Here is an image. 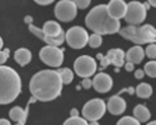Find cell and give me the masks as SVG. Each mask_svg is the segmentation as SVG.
<instances>
[{"label":"cell","mask_w":156,"mask_h":125,"mask_svg":"<svg viewBox=\"0 0 156 125\" xmlns=\"http://www.w3.org/2000/svg\"><path fill=\"white\" fill-rule=\"evenodd\" d=\"M34 2L39 5H50L51 3H54L55 0H34Z\"/></svg>","instance_id":"obj_30"},{"label":"cell","mask_w":156,"mask_h":125,"mask_svg":"<svg viewBox=\"0 0 156 125\" xmlns=\"http://www.w3.org/2000/svg\"><path fill=\"white\" fill-rule=\"evenodd\" d=\"M147 3L151 5V6H154V8H156V0H147Z\"/></svg>","instance_id":"obj_36"},{"label":"cell","mask_w":156,"mask_h":125,"mask_svg":"<svg viewBox=\"0 0 156 125\" xmlns=\"http://www.w3.org/2000/svg\"><path fill=\"white\" fill-rule=\"evenodd\" d=\"M9 55H10V50L6 48V49H3L0 50V65H3L6 62V60L9 59Z\"/></svg>","instance_id":"obj_27"},{"label":"cell","mask_w":156,"mask_h":125,"mask_svg":"<svg viewBox=\"0 0 156 125\" xmlns=\"http://www.w3.org/2000/svg\"><path fill=\"white\" fill-rule=\"evenodd\" d=\"M106 109L109 110L110 114L112 115H121L122 112L126 110V102L119 95H114L109 99Z\"/></svg>","instance_id":"obj_15"},{"label":"cell","mask_w":156,"mask_h":125,"mask_svg":"<svg viewBox=\"0 0 156 125\" xmlns=\"http://www.w3.org/2000/svg\"><path fill=\"white\" fill-rule=\"evenodd\" d=\"M21 91V79L16 70L0 65V104H10Z\"/></svg>","instance_id":"obj_3"},{"label":"cell","mask_w":156,"mask_h":125,"mask_svg":"<svg viewBox=\"0 0 156 125\" xmlns=\"http://www.w3.org/2000/svg\"><path fill=\"white\" fill-rule=\"evenodd\" d=\"M144 75H145V71L141 70V69H139V70L135 71V78L136 79H142V78H144Z\"/></svg>","instance_id":"obj_32"},{"label":"cell","mask_w":156,"mask_h":125,"mask_svg":"<svg viewBox=\"0 0 156 125\" xmlns=\"http://www.w3.org/2000/svg\"><path fill=\"white\" fill-rule=\"evenodd\" d=\"M145 54L146 56H149L150 59H156V44L155 43H151L146 46V50H145Z\"/></svg>","instance_id":"obj_26"},{"label":"cell","mask_w":156,"mask_h":125,"mask_svg":"<svg viewBox=\"0 0 156 125\" xmlns=\"http://www.w3.org/2000/svg\"><path fill=\"white\" fill-rule=\"evenodd\" d=\"M62 81L58 71L55 70H40L34 74L30 80V93L35 100L51 102L56 99L62 90Z\"/></svg>","instance_id":"obj_1"},{"label":"cell","mask_w":156,"mask_h":125,"mask_svg":"<svg viewBox=\"0 0 156 125\" xmlns=\"http://www.w3.org/2000/svg\"><path fill=\"white\" fill-rule=\"evenodd\" d=\"M106 111V104L102 99H91L84 105L81 115L87 121H98Z\"/></svg>","instance_id":"obj_6"},{"label":"cell","mask_w":156,"mask_h":125,"mask_svg":"<svg viewBox=\"0 0 156 125\" xmlns=\"http://www.w3.org/2000/svg\"><path fill=\"white\" fill-rule=\"evenodd\" d=\"M144 71L146 75H149L150 78H156V61L151 60L149 62H146V65L144 68Z\"/></svg>","instance_id":"obj_24"},{"label":"cell","mask_w":156,"mask_h":125,"mask_svg":"<svg viewBox=\"0 0 156 125\" xmlns=\"http://www.w3.org/2000/svg\"><path fill=\"white\" fill-rule=\"evenodd\" d=\"M85 24L87 29L99 35L116 34L121 30L120 20L111 18L108 12V6L104 4L96 5L89 11L85 18Z\"/></svg>","instance_id":"obj_2"},{"label":"cell","mask_w":156,"mask_h":125,"mask_svg":"<svg viewBox=\"0 0 156 125\" xmlns=\"http://www.w3.org/2000/svg\"><path fill=\"white\" fill-rule=\"evenodd\" d=\"M101 44H102V36H101V35L94 33V34H91V35L89 36V45L91 46L93 49L100 48Z\"/></svg>","instance_id":"obj_22"},{"label":"cell","mask_w":156,"mask_h":125,"mask_svg":"<svg viewBox=\"0 0 156 125\" xmlns=\"http://www.w3.org/2000/svg\"><path fill=\"white\" fill-rule=\"evenodd\" d=\"M70 115L73 116V118H75V116H79V111H77V109H71V111H70Z\"/></svg>","instance_id":"obj_34"},{"label":"cell","mask_w":156,"mask_h":125,"mask_svg":"<svg viewBox=\"0 0 156 125\" xmlns=\"http://www.w3.org/2000/svg\"><path fill=\"white\" fill-rule=\"evenodd\" d=\"M39 56H40L44 64L49 65L50 68H60L64 61V52L59 46L46 45L41 48Z\"/></svg>","instance_id":"obj_7"},{"label":"cell","mask_w":156,"mask_h":125,"mask_svg":"<svg viewBox=\"0 0 156 125\" xmlns=\"http://www.w3.org/2000/svg\"><path fill=\"white\" fill-rule=\"evenodd\" d=\"M146 125H156V120H154V121H151V123H149Z\"/></svg>","instance_id":"obj_40"},{"label":"cell","mask_w":156,"mask_h":125,"mask_svg":"<svg viewBox=\"0 0 156 125\" xmlns=\"http://www.w3.org/2000/svg\"><path fill=\"white\" fill-rule=\"evenodd\" d=\"M124 66H125L126 71H134V69H135V64H133V62H130V61H126Z\"/></svg>","instance_id":"obj_31"},{"label":"cell","mask_w":156,"mask_h":125,"mask_svg":"<svg viewBox=\"0 0 156 125\" xmlns=\"http://www.w3.org/2000/svg\"><path fill=\"white\" fill-rule=\"evenodd\" d=\"M24 23H25V24H28V25H31V24H33V16L27 15V16L24 18Z\"/></svg>","instance_id":"obj_33"},{"label":"cell","mask_w":156,"mask_h":125,"mask_svg":"<svg viewBox=\"0 0 156 125\" xmlns=\"http://www.w3.org/2000/svg\"><path fill=\"white\" fill-rule=\"evenodd\" d=\"M0 125H11V124H10V121L6 120V119H0Z\"/></svg>","instance_id":"obj_35"},{"label":"cell","mask_w":156,"mask_h":125,"mask_svg":"<svg viewBox=\"0 0 156 125\" xmlns=\"http://www.w3.org/2000/svg\"><path fill=\"white\" fill-rule=\"evenodd\" d=\"M58 73L61 78L62 84H70L74 80V71L69 68H62V69L58 70Z\"/></svg>","instance_id":"obj_21"},{"label":"cell","mask_w":156,"mask_h":125,"mask_svg":"<svg viewBox=\"0 0 156 125\" xmlns=\"http://www.w3.org/2000/svg\"><path fill=\"white\" fill-rule=\"evenodd\" d=\"M102 58H104V55H102V54H98V59H100V60H101Z\"/></svg>","instance_id":"obj_41"},{"label":"cell","mask_w":156,"mask_h":125,"mask_svg":"<svg viewBox=\"0 0 156 125\" xmlns=\"http://www.w3.org/2000/svg\"><path fill=\"white\" fill-rule=\"evenodd\" d=\"M120 35L126 40H130L137 45L151 44L156 41V29L150 24L146 25H127L122 28Z\"/></svg>","instance_id":"obj_5"},{"label":"cell","mask_w":156,"mask_h":125,"mask_svg":"<svg viewBox=\"0 0 156 125\" xmlns=\"http://www.w3.org/2000/svg\"><path fill=\"white\" fill-rule=\"evenodd\" d=\"M96 60L90 55H81L74 61V71L80 78L86 79L96 73Z\"/></svg>","instance_id":"obj_8"},{"label":"cell","mask_w":156,"mask_h":125,"mask_svg":"<svg viewBox=\"0 0 156 125\" xmlns=\"http://www.w3.org/2000/svg\"><path fill=\"white\" fill-rule=\"evenodd\" d=\"M140 124L141 123L137 119H135L134 116H124L118 121L116 125H140Z\"/></svg>","instance_id":"obj_25"},{"label":"cell","mask_w":156,"mask_h":125,"mask_svg":"<svg viewBox=\"0 0 156 125\" xmlns=\"http://www.w3.org/2000/svg\"><path fill=\"white\" fill-rule=\"evenodd\" d=\"M146 12H147V10L145 9L142 3L130 2L127 4V11H126V15L124 19L130 25H140L146 19Z\"/></svg>","instance_id":"obj_11"},{"label":"cell","mask_w":156,"mask_h":125,"mask_svg":"<svg viewBox=\"0 0 156 125\" xmlns=\"http://www.w3.org/2000/svg\"><path fill=\"white\" fill-rule=\"evenodd\" d=\"M29 30L40 40L45 41L50 46H60L65 41V33L61 29V25L58 21L49 20L44 23L43 28H37L35 25H29Z\"/></svg>","instance_id":"obj_4"},{"label":"cell","mask_w":156,"mask_h":125,"mask_svg":"<svg viewBox=\"0 0 156 125\" xmlns=\"http://www.w3.org/2000/svg\"><path fill=\"white\" fill-rule=\"evenodd\" d=\"M134 118L137 119L140 123H146L150 120L151 114H150V110L142 104H139L134 108Z\"/></svg>","instance_id":"obj_19"},{"label":"cell","mask_w":156,"mask_h":125,"mask_svg":"<svg viewBox=\"0 0 156 125\" xmlns=\"http://www.w3.org/2000/svg\"><path fill=\"white\" fill-rule=\"evenodd\" d=\"M89 125H99V123L98 121H90Z\"/></svg>","instance_id":"obj_39"},{"label":"cell","mask_w":156,"mask_h":125,"mask_svg":"<svg viewBox=\"0 0 156 125\" xmlns=\"http://www.w3.org/2000/svg\"><path fill=\"white\" fill-rule=\"evenodd\" d=\"M62 125H89V121L84 118H80V116H70L68 120H65Z\"/></svg>","instance_id":"obj_23"},{"label":"cell","mask_w":156,"mask_h":125,"mask_svg":"<svg viewBox=\"0 0 156 125\" xmlns=\"http://www.w3.org/2000/svg\"><path fill=\"white\" fill-rule=\"evenodd\" d=\"M73 2L77 6V9H86L91 4V0H73Z\"/></svg>","instance_id":"obj_28"},{"label":"cell","mask_w":156,"mask_h":125,"mask_svg":"<svg viewBox=\"0 0 156 125\" xmlns=\"http://www.w3.org/2000/svg\"><path fill=\"white\" fill-rule=\"evenodd\" d=\"M81 86L84 89H90L93 86V80H90V78H86V79H83L81 81Z\"/></svg>","instance_id":"obj_29"},{"label":"cell","mask_w":156,"mask_h":125,"mask_svg":"<svg viewBox=\"0 0 156 125\" xmlns=\"http://www.w3.org/2000/svg\"><path fill=\"white\" fill-rule=\"evenodd\" d=\"M31 52L29 49H27V48H20V49H18L16 52H15V54H14V59H15V61L18 62V64L20 65V66H25V65H28L29 62L31 61Z\"/></svg>","instance_id":"obj_17"},{"label":"cell","mask_w":156,"mask_h":125,"mask_svg":"<svg viewBox=\"0 0 156 125\" xmlns=\"http://www.w3.org/2000/svg\"><path fill=\"white\" fill-rule=\"evenodd\" d=\"M125 52L122 49H110L106 55H104V58L101 59L100 65L102 69H105L106 66H109L110 64L115 65L116 68H121L125 65Z\"/></svg>","instance_id":"obj_12"},{"label":"cell","mask_w":156,"mask_h":125,"mask_svg":"<svg viewBox=\"0 0 156 125\" xmlns=\"http://www.w3.org/2000/svg\"><path fill=\"white\" fill-rule=\"evenodd\" d=\"M93 86L98 93H108L112 88V79L105 73H99L93 79Z\"/></svg>","instance_id":"obj_13"},{"label":"cell","mask_w":156,"mask_h":125,"mask_svg":"<svg viewBox=\"0 0 156 125\" xmlns=\"http://www.w3.org/2000/svg\"><path fill=\"white\" fill-rule=\"evenodd\" d=\"M3 46H4V41L2 39V36H0V50H3Z\"/></svg>","instance_id":"obj_37"},{"label":"cell","mask_w":156,"mask_h":125,"mask_svg":"<svg viewBox=\"0 0 156 125\" xmlns=\"http://www.w3.org/2000/svg\"><path fill=\"white\" fill-rule=\"evenodd\" d=\"M16 125H25V124H21V123H16Z\"/></svg>","instance_id":"obj_42"},{"label":"cell","mask_w":156,"mask_h":125,"mask_svg":"<svg viewBox=\"0 0 156 125\" xmlns=\"http://www.w3.org/2000/svg\"><path fill=\"white\" fill-rule=\"evenodd\" d=\"M55 16L62 23H69L74 20L77 15V6L73 0H60L54 9Z\"/></svg>","instance_id":"obj_10"},{"label":"cell","mask_w":156,"mask_h":125,"mask_svg":"<svg viewBox=\"0 0 156 125\" xmlns=\"http://www.w3.org/2000/svg\"><path fill=\"white\" fill-rule=\"evenodd\" d=\"M106 6H108V12L111 18L116 20L125 18L127 11V4L124 0H110Z\"/></svg>","instance_id":"obj_14"},{"label":"cell","mask_w":156,"mask_h":125,"mask_svg":"<svg viewBox=\"0 0 156 125\" xmlns=\"http://www.w3.org/2000/svg\"><path fill=\"white\" fill-rule=\"evenodd\" d=\"M136 94L141 99H149L152 94V86L147 83H141L136 86Z\"/></svg>","instance_id":"obj_20"},{"label":"cell","mask_w":156,"mask_h":125,"mask_svg":"<svg viewBox=\"0 0 156 125\" xmlns=\"http://www.w3.org/2000/svg\"><path fill=\"white\" fill-rule=\"evenodd\" d=\"M89 33L83 27H73L65 33V40L73 49H83L89 44Z\"/></svg>","instance_id":"obj_9"},{"label":"cell","mask_w":156,"mask_h":125,"mask_svg":"<svg viewBox=\"0 0 156 125\" xmlns=\"http://www.w3.org/2000/svg\"><path fill=\"white\" fill-rule=\"evenodd\" d=\"M144 6H145V9H146V10H149V9H150V6H151V5H150V4H149V3H144Z\"/></svg>","instance_id":"obj_38"},{"label":"cell","mask_w":156,"mask_h":125,"mask_svg":"<svg viewBox=\"0 0 156 125\" xmlns=\"http://www.w3.org/2000/svg\"><path fill=\"white\" fill-rule=\"evenodd\" d=\"M144 58H145V50L140 45H135L133 48H130L125 55V59L130 62H133V64H140L144 60Z\"/></svg>","instance_id":"obj_16"},{"label":"cell","mask_w":156,"mask_h":125,"mask_svg":"<svg viewBox=\"0 0 156 125\" xmlns=\"http://www.w3.org/2000/svg\"><path fill=\"white\" fill-rule=\"evenodd\" d=\"M9 116H10V119L12 121L25 124V121H27V118H28V109L24 110L20 106H14V108L10 109Z\"/></svg>","instance_id":"obj_18"}]
</instances>
